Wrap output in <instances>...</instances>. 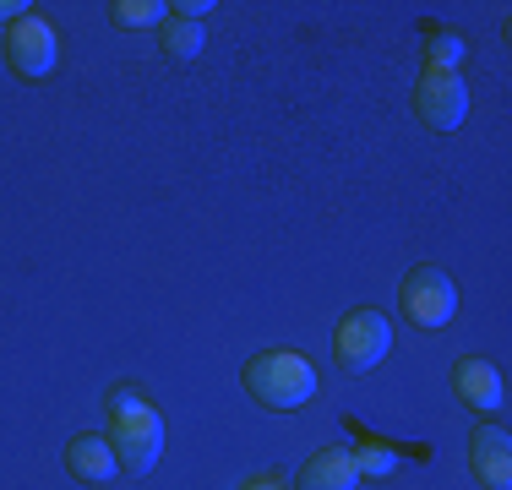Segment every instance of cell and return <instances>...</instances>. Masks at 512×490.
<instances>
[{
	"mask_svg": "<svg viewBox=\"0 0 512 490\" xmlns=\"http://www.w3.org/2000/svg\"><path fill=\"white\" fill-rule=\"evenodd\" d=\"M109 447H115L120 469L131 480L153 474L158 452H164V420H158V409L142 392H131V387L109 392Z\"/></svg>",
	"mask_w": 512,
	"mask_h": 490,
	"instance_id": "cell-1",
	"label": "cell"
},
{
	"mask_svg": "<svg viewBox=\"0 0 512 490\" xmlns=\"http://www.w3.org/2000/svg\"><path fill=\"white\" fill-rule=\"evenodd\" d=\"M246 392L262 409L295 414L316 398V365L295 349H262L246 360Z\"/></svg>",
	"mask_w": 512,
	"mask_h": 490,
	"instance_id": "cell-2",
	"label": "cell"
},
{
	"mask_svg": "<svg viewBox=\"0 0 512 490\" xmlns=\"http://www.w3.org/2000/svg\"><path fill=\"white\" fill-rule=\"evenodd\" d=\"M387 343H393V322H387L382 311H355V316L338 322L333 354H338V365H344L349 376H365V371H376V360L387 354Z\"/></svg>",
	"mask_w": 512,
	"mask_h": 490,
	"instance_id": "cell-3",
	"label": "cell"
},
{
	"mask_svg": "<svg viewBox=\"0 0 512 490\" xmlns=\"http://www.w3.org/2000/svg\"><path fill=\"white\" fill-rule=\"evenodd\" d=\"M453 311H458V284L442 273V267L420 262L404 278V316L414 327H425V333H436V327L453 322Z\"/></svg>",
	"mask_w": 512,
	"mask_h": 490,
	"instance_id": "cell-4",
	"label": "cell"
},
{
	"mask_svg": "<svg viewBox=\"0 0 512 490\" xmlns=\"http://www.w3.org/2000/svg\"><path fill=\"white\" fill-rule=\"evenodd\" d=\"M6 60H11L17 77L44 82L60 66V33L44 17H17V22H11V33H6Z\"/></svg>",
	"mask_w": 512,
	"mask_h": 490,
	"instance_id": "cell-5",
	"label": "cell"
},
{
	"mask_svg": "<svg viewBox=\"0 0 512 490\" xmlns=\"http://www.w3.org/2000/svg\"><path fill=\"white\" fill-rule=\"evenodd\" d=\"M414 109L431 131H458L463 115H469V88H463L458 71H431L425 66L420 88H414Z\"/></svg>",
	"mask_w": 512,
	"mask_h": 490,
	"instance_id": "cell-6",
	"label": "cell"
},
{
	"mask_svg": "<svg viewBox=\"0 0 512 490\" xmlns=\"http://www.w3.org/2000/svg\"><path fill=\"white\" fill-rule=\"evenodd\" d=\"M469 469L485 490H507L512 485V441L502 425H480L469 436Z\"/></svg>",
	"mask_w": 512,
	"mask_h": 490,
	"instance_id": "cell-7",
	"label": "cell"
},
{
	"mask_svg": "<svg viewBox=\"0 0 512 490\" xmlns=\"http://www.w3.org/2000/svg\"><path fill=\"white\" fill-rule=\"evenodd\" d=\"M453 392L469 403L474 414H491V409H502L507 382H502V371H496L491 360H480V354H463V360L453 365Z\"/></svg>",
	"mask_w": 512,
	"mask_h": 490,
	"instance_id": "cell-8",
	"label": "cell"
},
{
	"mask_svg": "<svg viewBox=\"0 0 512 490\" xmlns=\"http://www.w3.org/2000/svg\"><path fill=\"white\" fill-rule=\"evenodd\" d=\"M66 469H71V480H82V485H109L120 474V458H115V447H109V436L82 431V436L66 441Z\"/></svg>",
	"mask_w": 512,
	"mask_h": 490,
	"instance_id": "cell-9",
	"label": "cell"
},
{
	"mask_svg": "<svg viewBox=\"0 0 512 490\" xmlns=\"http://www.w3.org/2000/svg\"><path fill=\"white\" fill-rule=\"evenodd\" d=\"M360 474H355V458L338 447H322L316 458L300 469V490H355Z\"/></svg>",
	"mask_w": 512,
	"mask_h": 490,
	"instance_id": "cell-10",
	"label": "cell"
},
{
	"mask_svg": "<svg viewBox=\"0 0 512 490\" xmlns=\"http://www.w3.org/2000/svg\"><path fill=\"white\" fill-rule=\"evenodd\" d=\"M158 39H164V55L197 60L202 44H207V28H202V22H186V17H164V22H158Z\"/></svg>",
	"mask_w": 512,
	"mask_h": 490,
	"instance_id": "cell-11",
	"label": "cell"
},
{
	"mask_svg": "<svg viewBox=\"0 0 512 490\" xmlns=\"http://www.w3.org/2000/svg\"><path fill=\"white\" fill-rule=\"evenodd\" d=\"M349 458H355V474H360V480H382V474L398 469V452L382 447V441H360Z\"/></svg>",
	"mask_w": 512,
	"mask_h": 490,
	"instance_id": "cell-12",
	"label": "cell"
},
{
	"mask_svg": "<svg viewBox=\"0 0 512 490\" xmlns=\"http://www.w3.org/2000/svg\"><path fill=\"white\" fill-rule=\"evenodd\" d=\"M109 11H115L120 28H158L169 6H164V0H115Z\"/></svg>",
	"mask_w": 512,
	"mask_h": 490,
	"instance_id": "cell-13",
	"label": "cell"
},
{
	"mask_svg": "<svg viewBox=\"0 0 512 490\" xmlns=\"http://www.w3.org/2000/svg\"><path fill=\"white\" fill-rule=\"evenodd\" d=\"M458 60H463L458 33H431V60H425V66L431 71H458Z\"/></svg>",
	"mask_w": 512,
	"mask_h": 490,
	"instance_id": "cell-14",
	"label": "cell"
},
{
	"mask_svg": "<svg viewBox=\"0 0 512 490\" xmlns=\"http://www.w3.org/2000/svg\"><path fill=\"white\" fill-rule=\"evenodd\" d=\"M169 11H175V17H186V22H202L213 6H207V0H180V6H169Z\"/></svg>",
	"mask_w": 512,
	"mask_h": 490,
	"instance_id": "cell-15",
	"label": "cell"
},
{
	"mask_svg": "<svg viewBox=\"0 0 512 490\" xmlns=\"http://www.w3.org/2000/svg\"><path fill=\"white\" fill-rule=\"evenodd\" d=\"M28 11V0H0V22H17Z\"/></svg>",
	"mask_w": 512,
	"mask_h": 490,
	"instance_id": "cell-16",
	"label": "cell"
},
{
	"mask_svg": "<svg viewBox=\"0 0 512 490\" xmlns=\"http://www.w3.org/2000/svg\"><path fill=\"white\" fill-rule=\"evenodd\" d=\"M240 490H284V480H273V474H262V480H246Z\"/></svg>",
	"mask_w": 512,
	"mask_h": 490,
	"instance_id": "cell-17",
	"label": "cell"
}]
</instances>
